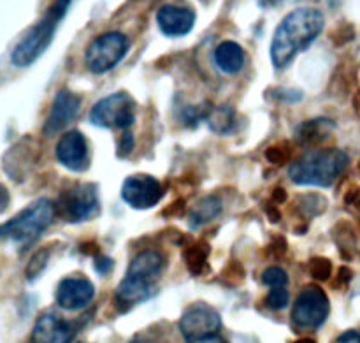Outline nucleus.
<instances>
[{
	"label": "nucleus",
	"instance_id": "obj_10",
	"mask_svg": "<svg viewBox=\"0 0 360 343\" xmlns=\"http://www.w3.org/2000/svg\"><path fill=\"white\" fill-rule=\"evenodd\" d=\"M221 330L220 313L210 306L197 305L186 310L179 320V331L186 342H195L204 337L218 335Z\"/></svg>",
	"mask_w": 360,
	"mask_h": 343
},
{
	"label": "nucleus",
	"instance_id": "obj_2",
	"mask_svg": "<svg viewBox=\"0 0 360 343\" xmlns=\"http://www.w3.org/2000/svg\"><path fill=\"white\" fill-rule=\"evenodd\" d=\"M348 155L336 148L308 151L288 169V176L299 185L330 187L347 169Z\"/></svg>",
	"mask_w": 360,
	"mask_h": 343
},
{
	"label": "nucleus",
	"instance_id": "obj_18",
	"mask_svg": "<svg viewBox=\"0 0 360 343\" xmlns=\"http://www.w3.org/2000/svg\"><path fill=\"white\" fill-rule=\"evenodd\" d=\"M221 211V201L217 197H204L202 201L195 204V208L192 210L188 217V224L192 229L200 227V225H206L210 222H213L214 218L220 215Z\"/></svg>",
	"mask_w": 360,
	"mask_h": 343
},
{
	"label": "nucleus",
	"instance_id": "obj_22",
	"mask_svg": "<svg viewBox=\"0 0 360 343\" xmlns=\"http://www.w3.org/2000/svg\"><path fill=\"white\" fill-rule=\"evenodd\" d=\"M309 275L315 278L316 282H326L329 280L330 275H333V263L326 257H313L309 261Z\"/></svg>",
	"mask_w": 360,
	"mask_h": 343
},
{
	"label": "nucleus",
	"instance_id": "obj_20",
	"mask_svg": "<svg viewBox=\"0 0 360 343\" xmlns=\"http://www.w3.org/2000/svg\"><path fill=\"white\" fill-rule=\"evenodd\" d=\"M185 263L190 273L193 275H202L207 270V257H210V247L206 243L199 242L190 245L185 250Z\"/></svg>",
	"mask_w": 360,
	"mask_h": 343
},
{
	"label": "nucleus",
	"instance_id": "obj_6",
	"mask_svg": "<svg viewBox=\"0 0 360 343\" xmlns=\"http://www.w3.org/2000/svg\"><path fill=\"white\" fill-rule=\"evenodd\" d=\"M132 97L125 92H116L101 99L90 111V122L102 129H129L136 120Z\"/></svg>",
	"mask_w": 360,
	"mask_h": 343
},
{
	"label": "nucleus",
	"instance_id": "obj_29",
	"mask_svg": "<svg viewBox=\"0 0 360 343\" xmlns=\"http://www.w3.org/2000/svg\"><path fill=\"white\" fill-rule=\"evenodd\" d=\"M336 343H360V335L357 331H347V333L338 338Z\"/></svg>",
	"mask_w": 360,
	"mask_h": 343
},
{
	"label": "nucleus",
	"instance_id": "obj_28",
	"mask_svg": "<svg viewBox=\"0 0 360 343\" xmlns=\"http://www.w3.org/2000/svg\"><path fill=\"white\" fill-rule=\"evenodd\" d=\"M111 266H112V261L109 259V257L101 256V254H98L97 259H95V271H97L98 275H108L109 271H111Z\"/></svg>",
	"mask_w": 360,
	"mask_h": 343
},
{
	"label": "nucleus",
	"instance_id": "obj_17",
	"mask_svg": "<svg viewBox=\"0 0 360 343\" xmlns=\"http://www.w3.org/2000/svg\"><path fill=\"white\" fill-rule=\"evenodd\" d=\"M214 63L225 74H236L245 66V51L234 41H224L214 49Z\"/></svg>",
	"mask_w": 360,
	"mask_h": 343
},
{
	"label": "nucleus",
	"instance_id": "obj_26",
	"mask_svg": "<svg viewBox=\"0 0 360 343\" xmlns=\"http://www.w3.org/2000/svg\"><path fill=\"white\" fill-rule=\"evenodd\" d=\"M288 292L285 291V287H274L273 291L267 294L266 305L271 310H283L288 305Z\"/></svg>",
	"mask_w": 360,
	"mask_h": 343
},
{
	"label": "nucleus",
	"instance_id": "obj_23",
	"mask_svg": "<svg viewBox=\"0 0 360 343\" xmlns=\"http://www.w3.org/2000/svg\"><path fill=\"white\" fill-rule=\"evenodd\" d=\"M262 284L269 285V287H285L288 284V275L285 273V270L278 266L267 268L262 273Z\"/></svg>",
	"mask_w": 360,
	"mask_h": 343
},
{
	"label": "nucleus",
	"instance_id": "obj_34",
	"mask_svg": "<svg viewBox=\"0 0 360 343\" xmlns=\"http://www.w3.org/2000/svg\"><path fill=\"white\" fill-rule=\"evenodd\" d=\"M285 201H287V192H285L283 189H274L273 203L278 204V203H285Z\"/></svg>",
	"mask_w": 360,
	"mask_h": 343
},
{
	"label": "nucleus",
	"instance_id": "obj_19",
	"mask_svg": "<svg viewBox=\"0 0 360 343\" xmlns=\"http://www.w3.org/2000/svg\"><path fill=\"white\" fill-rule=\"evenodd\" d=\"M334 129V122L329 118H316L308 123H302L297 130V137L302 144H315L322 141Z\"/></svg>",
	"mask_w": 360,
	"mask_h": 343
},
{
	"label": "nucleus",
	"instance_id": "obj_31",
	"mask_svg": "<svg viewBox=\"0 0 360 343\" xmlns=\"http://www.w3.org/2000/svg\"><path fill=\"white\" fill-rule=\"evenodd\" d=\"M190 343H229V342L225 340L224 337H220V335H211V337H204L200 338V340L190 342Z\"/></svg>",
	"mask_w": 360,
	"mask_h": 343
},
{
	"label": "nucleus",
	"instance_id": "obj_3",
	"mask_svg": "<svg viewBox=\"0 0 360 343\" xmlns=\"http://www.w3.org/2000/svg\"><path fill=\"white\" fill-rule=\"evenodd\" d=\"M56 215L55 204L49 199H37L21 213L0 225V238H11L21 245H30L49 227Z\"/></svg>",
	"mask_w": 360,
	"mask_h": 343
},
{
	"label": "nucleus",
	"instance_id": "obj_11",
	"mask_svg": "<svg viewBox=\"0 0 360 343\" xmlns=\"http://www.w3.org/2000/svg\"><path fill=\"white\" fill-rule=\"evenodd\" d=\"M77 326L55 313H44L35 323L32 343H70L76 337Z\"/></svg>",
	"mask_w": 360,
	"mask_h": 343
},
{
	"label": "nucleus",
	"instance_id": "obj_1",
	"mask_svg": "<svg viewBox=\"0 0 360 343\" xmlns=\"http://www.w3.org/2000/svg\"><path fill=\"white\" fill-rule=\"evenodd\" d=\"M323 14L313 7H301L287 14L274 32L271 42V60L276 69L287 67L295 56L304 51L323 30Z\"/></svg>",
	"mask_w": 360,
	"mask_h": 343
},
{
	"label": "nucleus",
	"instance_id": "obj_36",
	"mask_svg": "<svg viewBox=\"0 0 360 343\" xmlns=\"http://www.w3.org/2000/svg\"><path fill=\"white\" fill-rule=\"evenodd\" d=\"M294 343H316L315 340H311V338H301V340L294 342Z\"/></svg>",
	"mask_w": 360,
	"mask_h": 343
},
{
	"label": "nucleus",
	"instance_id": "obj_32",
	"mask_svg": "<svg viewBox=\"0 0 360 343\" xmlns=\"http://www.w3.org/2000/svg\"><path fill=\"white\" fill-rule=\"evenodd\" d=\"M266 213H267V217H269L271 222H278V220H280V217H281L280 211H278L276 208L273 206V204H267V206H266Z\"/></svg>",
	"mask_w": 360,
	"mask_h": 343
},
{
	"label": "nucleus",
	"instance_id": "obj_37",
	"mask_svg": "<svg viewBox=\"0 0 360 343\" xmlns=\"http://www.w3.org/2000/svg\"><path fill=\"white\" fill-rule=\"evenodd\" d=\"M129 343H153V342H148V340H141V338H136V340L129 342Z\"/></svg>",
	"mask_w": 360,
	"mask_h": 343
},
{
	"label": "nucleus",
	"instance_id": "obj_9",
	"mask_svg": "<svg viewBox=\"0 0 360 343\" xmlns=\"http://www.w3.org/2000/svg\"><path fill=\"white\" fill-rule=\"evenodd\" d=\"M164 196L160 182L150 175H132L123 182L122 199L136 210L153 208Z\"/></svg>",
	"mask_w": 360,
	"mask_h": 343
},
{
	"label": "nucleus",
	"instance_id": "obj_7",
	"mask_svg": "<svg viewBox=\"0 0 360 343\" xmlns=\"http://www.w3.org/2000/svg\"><path fill=\"white\" fill-rule=\"evenodd\" d=\"M329 298L319 285H308L302 289L292 310V323L299 330H316L329 317Z\"/></svg>",
	"mask_w": 360,
	"mask_h": 343
},
{
	"label": "nucleus",
	"instance_id": "obj_30",
	"mask_svg": "<svg viewBox=\"0 0 360 343\" xmlns=\"http://www.w3.org/2000/svg\"><path fill=\"white\" fill-rule=\"evenodd\" d=\"M271 252H274V256H283V252L287 250V243H285L283 238H276V242L271 247Z\"/></svg>",
	"mask_w": 360,
	"mask_h": 343
},
{
	"label": "nucleus",
	"instance_id": "obj_25",
	"mask_svg": "<svg viewBox=\"0 0 360 343\" xmlns=\"http://www.w3.org/2000/svg\"><path fill=\"white\" fill-rule=\"evenodd\" d=\"M266 158L274 166H283L287 164L290 158V148L285 144H273L266 150Z\"/></svg>",
	"mask_w": 360,
	"mask_h": 343
},
{
	"label": "nucleus",
	"instance_id": "obj_13",
	"mask_svg": "<svg viewBox=\"0 0 360 343\" xmlns=\"http://www.w3.org/2000/svg\"><path fill=\"white\" fill-rule=\"evenodd\" d=\"M94 296L95 287L88 278H63L56 287V303L65 310L86 308Z\"/></svg>",
	"mask_w": 360,
	"mask_h": 343
},
{
	"label": "nucleus",
	"instance_id": "obj_16",
	"mask_svg": "<svg viewBox=\"0 0 360 343\" xmlns=\"http://www.w3.org/2000/svg\"><path fill=\"white\" fill-rule=\"evenodd\" d=\"M162 270H164V257L155 250H144L134 257L125 277L137 282H144V284L157 285Z\"/></svg>",
	"mask_w": 360,
	"mask_h": 343
},
{
	"label": "nucleus",
	"instance_id": "obj_4",
	"mask_svg": "<svg viewBox=\"0 0 360 343\" xmlns=\"http://www.w3.org/2000/svg\"><path fill=\"white\" fill-rule=\"evenodd\" d=\"M130 49V41L122 32H105L91 41L84 53V63L94 74H104L118 66Z\"/></svg>",
	"mask_w": 360,
	"mask_h": 343
},
{
	"label": "nucleus",
	"instance_id": "obj_21",
	"mask_svg": "<svg viewBox=\"0 0 360 343\" xmlns=\"http://www.w3.org/2000/svg\"><path fill=\"white\" fill-rule=\"evenodd\" d=\"M207 123L217 132H229L234 125V111L229 106H220V108L210 109L207 113Z\"/></svg>",
	"mask_w": 360,
	"mask_h": 343
},
{
	"label": "nucleus",
	"instance_id": "obj_15",
	"mask_svg": "<svg viewBox=\"0 0 360 343\" xmlns=\"http://www.w3.org/2000/svg\"><path fill=\"white\" fill-rule=\"evenodd\" d=\"M157 23L160 30L169 37L186 35L195 23V13L188 7L164 6L157 13Z\"/></svg>",
	"mask_w": 360,
	"mask_h": 343
},
{
	"label": "nucleus",
	"instance_id": "obj_24",
	"mask_svg": "<svg viewBox=\"0 0 360 343\" xmlns=\"http://www.w3.org/2000/svg\"><path fill=\"white\" fill-rule=\"evenodd\" d=\"M48 259H49L48 250H41V252H37L34 257H32V261L28 263V268H27L28 280H34V278H37L39 275L44 271L46 264H48Z\"/></svg>",
	"mask_w": 360,
	"mask_h": 343
},
{
	"label": "nucleus",
	"instance_id": "obj_35",
	"mask_svg": "<svg viewBox=\"0 0 360 343\" xmlns=\"http://www.w3.org/2000/svg\"><path fill=\"white\" fill-rule=\"evenodd\" d=\"M259 2L262 4V6H276V4L283 2V0H259Z\"/></svg>",
	"mask_w": 360,
	"mask_h": 343
},
{
	"label": "nucleus",
	"instance_id": "obj_33",
	"mask_svg": "<svg viewBox=\"0 0 360 343\" xmlns=\"http://www.w3.org/2000/svg\"><path fill=\"white\" fill-rule=\"evenodd\" d=\"M350 280H352V271L348 270V268H341L340 273H338V282H341V284H348Z\"/></svg>",
	"mask_w": 360,
	"mask_h": 343
},
{
	"label": "nucleus",
	"instance_id": "obj_14",
	"mask_svg": "<svg viewBox=\"0 0 360 343\" xmlns=\"http://www.w3.org/2000/svg\"><path fill=\"white\" fill-rule=\"evenodd\" d=\"M56 158L70 171H84L88 166V144L83 134L77 130L63 134L56 144Z\"/></svg>",
	"mask_w": 360,
	"mask_h": 343
},
{
	"label": "nucleus",
	"instance_id": "obj_8",
	"mask_svg": "<svg viewBox=\"0 0 360 343\" xmlns=\"http://www.w3.org/2000/svg\"><path fill=\"white\" fill-rule=\"evenodd\" d=\"M58 21V18H55L53 14H46L44 20L39 25H35L14 48L13 56H11L14 66L25 67L30 66L34 60H37L44 53V49L48 48L49 42H51Z\"/></svg>",
	"mask_w": 360,
	"mask_h": 343
},
{
	"label": "nucleus",
	"instance_id": "obj_27",
	"mask_svg": "<svg viewBox=\"0 0 360 343\" xmlns=\"http://www.w3.org/2000/svg\"><path fill=\"white\" fill-rule=\"evenodd\" d=\"M134 146H136V141H134V134L127 130V132L122 136V139H120L118 154L122 155V157H125V155H129L130 151L134 150Z\"/></svg>",
	"mask_w": 360,
	"mask_h": 343
},
{
	"label": "nucleus",
	"instance_id": "obj_5",
	"mask_svg": "<svg viewBox=\"0 0 360 343\" xmlns=\"http://www.w3.org/2000/svg\"><path fill=\"white\" fill-rule=\"evenodd\" d=\"M56 213L67 222H83L90 220L91 217L98 213V196L97 187L91 183H77L70 187L62 196L58 197V203L55 204Z\"/></svg>",
	"mask_w": 360,
	"mask_h": 343
},
{
	"label": "nucleus",
	"instance_id": "obj_12",
	"mask_svg": "<svg viewBox=\"0 0 360 343\" xmlns=\"http://www.w3.org/2000/svg\"><path fill=\"white\" fill-rule=\"evenodd\" d=\"M79 106L81 101L77 95H74L69 90H60L53 101L51 111H49L48 120L44 123L46 136H53V134L65 129L69 123H72L79 113Z\"/></svg>",
	"mask_w": 360,
	"mask_h": 343
}]
</instances>
